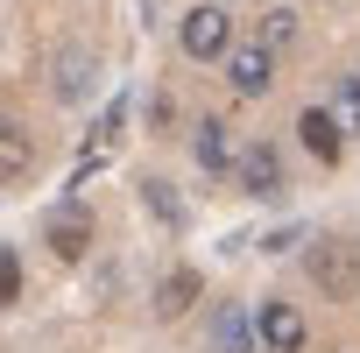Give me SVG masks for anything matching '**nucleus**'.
I'll return each mask as SVG.
<instances>
[{
  "label": "nucleus",
  "mask_w": 360,
  "mask_h": 353,
  "mask_svg": "<svg viewBox=\"0 0 360 353\" xmlns=\"http://www.w3.org/2000/svg\"><path fill=\"white\" fill-rule=\"evenodd\" d=\"M176 43H184V57H198V64L226 57V50H233V22H226V8H191L184 22H176Z\"/></svg>",
  "instance_id": "f257e3e1"
},
{
  "label": "nucleus",
  "mask_w": 360,
  "mask_h": 353,
  "mask_svg": "<svg viewBox=\"0 0 360 353\" xmlns=\"http://www.w3.org/2000/svg\"><path fill=\"white\" fill-rule=\"evenodd\" d=\"M226 78H233V92H248V99H262L269 85H276V50L255 36V43H240V50H226Z\"/></svg>",
  "instance_id": "f03ea898"
},
{
  "label": "nucleus",
  "mask_w": 360,
  "mask_h": 353,
  "mask_svg": "<svg viewBox=\"0 0 360 353\" xmlns=\"http://www.w3.org/2000/svg\"><path fill=\"white\" fill-rule=\"evenodd\" d=\"M255 339H262V353H304V311L297 304H262Z\"/></svg>",
  "instance_id": "7ed1b4c3"
},
{
  "label": "nucleus",
  "mask_w": 360,
  "mask_h": 353,
  "mask_svg": "<svg viewBox=\"0 0 360 353\" xmlns=\"http://www.w3.org/2000/svg\"><path fill=\"white\" fill-rule=\"evenodd\" d=\"M297 134H304V148H311L325 169H332V162H339V148H346V127H339V113H332V106H304Z\"/></svg>",
  "instance_id": "20e7f679"
},
{
  "label": "nucleus",
  "mask_w": 360,
  "mask_h": 353,
  "mask_svg": "<svg viewBox=\"0 0 360 353\" xmlns=\"http://www.w3.org/2000/svg\"><path fill=\"white\" fill-rule=\"evenodd\" d=\"M92 92H99V64H92L85 50H64V57H57V99H64V106H85Z\"/></svg>",
  "instance_id": "39448f33"
},
{
  "label": "nucleus",
  "mask_w": 360,
  "mask_h": 353,
  "mask_svg": "<svg viewBox=\"0 0 360 353\" xmlns=\"http://www.w3.org/2000/svg\"><path fill=\"white\" fill-rule=\"evenodd\" d=\"M43 240L64 255V262H78L85 248H92V219L78 212V205H64V212H50V226H43Z\"/></svg>",
  "instance_id": "423d86ee"
},
{
  "label": "nucleus",
  "mask_w": 360,
  "mask_h": 353,
  "mask_svg": "<svg viewBox=\"0 0 360 353\" xmlns=\"http://www.w3.org/2000/svg\"><path fill=\"white\" fill-rule=\"evenodd\" d=\"M240 184H248L255 198H276V191H283V155H276L269 141H255V148L240 155Z\"/></svg>",
  "instance_id": "0eeeda50"
},
{
  "label": "nucleus",
  "mask_w": 360,
  "mask_h": 353,
  "mask_svg": "<svg viewBox=\"0 0 360 353\" xmlns=\"http://www.w3.org/2000/svg\"><path fill=\"white\" fill-rule=\"evenodd\" d=\"M212 353H255L248 311H240V304H219V311H212Z\"/></svg>",
  "instance_id": "6e6552de"
},
{
  "label": "nucleus",
  "mask_w": 360,
  "mask_h": 353,
  "mask_svg": "<svg viewBox=\"0 0 360 353\" xmlns=\"http://www.w3.org/2000/svg\"><path fill=\"white\" fill-rule=\"evenodd\" d=\"M198 290H205V283H198L191 269H169V276H162V290H155V311H162V318H184V311L198 304Z\"/></svg>",
  "instance_id": "1a4fd4ad"
},
{
  "label": "nucleus",
  "mask_w": 360,
  "mask_h": 353,
  "mask_svg": "<svg viewBox=\"0 0 360 353\" xmlns=\"http://www.w3.org/2000/svg\"><path fill=\"white\" fill-rule=\"evenodd\" d=\"M191 155H198V169H205V176H219V169L233 162V141H226V127H219V120H205V127L191 134Z\"/></svg>",
  "instance_id": "9d476101"
},
{
  "label": "nucleus",
  "mask_w": 360,
  "mask_h": 353,
  "mask_svg": "<svg viewBox=\"0 0 360 353\" xmlns=\"http://www.w3.org/2000/svg\"><path fill=\"white\" fill-rule=\"evenodd\" d=\"M311 276H318L325 290H353V262H346V248H339V240H318V255H311Z\"/></svg>",
  "instance_id": "9b49d317"
},
{
  "label": "nucleus",
  "mask_w": 360,
  "mask_h": 353,
  "mask_svg": "<svg viewBox=\"0 0 360 353\" xmlns=\"http://www.w3.org/2000/svg\"><path fill=\"white\" fill-rule=\"evenodd\" d=\"M0 169H8V184H22V176H29V134H22V120L0 127Z\"/></svg>",
  "instance_id": "f8f14e48"
},
{
  "label": "nucleus",
  "mask_w": 360,
  "mask_h": 353,
  "mask_svg": "<svg viewBox=\"0 0 360 353\" xmlns=\"http://www.w3.org/2000/svg\"><path fill=\"white\" fill-rule=\"evenodd\" d=\"M141 205H148L162 226H184V205H176V191L162 184V176H155V184H141Z\"/></svg>",
  "instance_id": "ddd939ff"
},
{
  "label": "nucleus",
  "mask_w": 360,
  "mask_h": 353,
  "mask_svg": "<svg viewBox=\"0 0 360 353\" xmlns=\"http://www.w3.org/2000/svg\"><path fill=\"white\" fill-rule=\"evenodd\" d=\"M332 113H339L346 134H360V78H339L332 85Z\"/></svg>",
  "instance_id": "4468645a"
},
{
  "label": "nucleus",
  "mask_w": 360,
  "mask_h": 353,
  "mask_svg": "<svg viewBox=\"0 0 360 353\" xmlns=\"http://www.w3.org/2000/svg\"><path fill=\"white\" fill-rule=\"evenodd\" d=\"M262 43H269V50H290V43H297V15H290V8H269V15H262Z\"/></svg>",
  "instance_id": "2eb2a0df"
},
{
  "label": "nucleus",
  "mask_w": 360,
  "mask_h": 353,
  "mask_svg": "<svg viewBox=\"0 0 360 353\" xmlns=\"http://www.w3.org/2000/svg\"><path fill=\"white\" fill-rule=\"evenodd\" d=\"M0 304H22V262H15V248H0Z\"/></svg>",
  "instance_id": "dca6fc26"
}]
</instances>
